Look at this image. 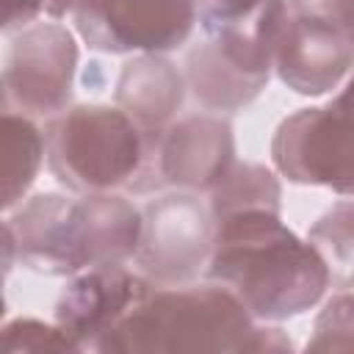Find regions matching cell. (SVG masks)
Listing matches in <instances>:
<instances>
[{"instance_id": "6da1fadb", "label": "cell", "mask_w": 354, "mask_h": 354, "mask_svg": "<svg viewBox=\"0 0 354 354\" xmlns=\"http://www.w3.org/2000/svg\"><path fill=\"white\" fill-rule=\"evenodd\" d=\"M205 277L232 290L260 321L301 315L329 288V271L315 246L288 230L274 210L216 218Z\"/></svg>"}, {"instance_id": "7a4b0ae2", "label": "cell", "mask_w": 354, "mask_h": 354, "mask_svg": "<svg viewBox=\"0 0 354 354\" xmlns=\"http://www.w3.org/2000/svg\"><path fill=\"white\" fill-rule=\"evenodd\" d=\"M254 315L224 285H160L100 343L102 354L249 351Z\"/></svg>"}, {"instance_id": "3957f363", "label": "cell", "mask_w": 354, "mask_h": 354, "mask_svg": "<svg viewBox=\"0 0 354 354\" xmlns=\"http://www.w3.org/2000/svg\"><path fill=\"white\" fill-rule=\"evenodd\" d=\"M149 133L122 108L75 105L44 130L50 171L75 194L127 188L147 160Z\"/></svg>"}, {"instance_id": "277c9868", "label": "cell", "mask_w": 354, "mask_h": 354, "mask_svg": "<svg viewBox=\"0 0 354 354\" xmlns=\"http://www.w3.org/2000/svg\"><path fill=\"white\" fill-rule=\"evenodd\" d=\"M271 158L296 185L354 196V75L332 102L285 116L274 133Z\"/></svg>"}, {"instance_id": "5b68a950", "label": "cell", "mask_w": 354, "mask_h": 354, "mask_svg": "<svg viewBox=\"0 0 354 354\" xmlns=\"http://www.w3.org/2000/svg\"><path fill=\"white\" fill-rule=\"evenodd\" d=\"M235 163L232 124L221 116H188L149 133L141 171L127 185L133 194L155 188L213 191Z\"/></svg>"}, {"instance_id": "8992f818", "label": "cell", "mask_w": 354, "mask_h": 354, "mask_svg": "<svg viewBox=\"0 0 354 354\" xmlns=\"http://www.w3.org/2000/svg\"><path fill=\"white\" fill-rule=\"evenodd\" d=\"M141 213L144 230L136 263L147 279L155 285H188L205 274L216 238L210 205L194 194H166Z\"/></svg>"}, {"instance_id": "52a82bcc", "label": "cell", "mask_w": 354, "mask_h": 354, "mask_svg": "<svg viewBox=\"0 0 354 354\" xmlns=\"http://www.w3.org/2000/svg\"><path fill=\"white\" fill-rule=\"evenodd\" d=\"M83 41L102 53H169L188 41L196 0H75Z\"/></svg>"}, {"instance_id": "ba28073f", "label": "cell", "mask_w": 354, "mask_h": 354, "mask_svg": "<svg viewBox=\"0 0 354 354\" xmlns=\"http://www.w3.org/2000/svg\"><path fill=\"white\" fill-rule=\"evenodd\" d=\"M75 66L77 44L72 30L58 22L22 28L6 53V111L17 108L25 116H58L72 100Z\"/></svg>"}, {"instance_id": "9c48e42d", "label": "cell", "mask_w": 354, "mask_h": 354, "mask_svg": "<svg viewBox=\"0 0 354 354\" xmlns=\"http://www.w3.org/2000/svg\"><path fill=\"white\" fill-rule=\"evenodd\" d=\"M155 288L144 274L124 266H94L77 274L55 301V324L80 351H97L100 343L149 296Z\"/></svg>"}, {"instance_id": "30bf717a", "label": "cell", "mask_w": 354, "mask_h": 354, "mask_svg": "<svg viewBox=\"0 0 354 354\" xmlns=\"http://www.w3.org/2000/svg\"><path fill=\"white\" fill-rule=\"evenodd\" d=\"M351 66L354 41L346 28L301 14L288 17L274 55V69L288 88L310 97L326 94L340 86Z\"/></svg>"}, {"instance_id": "8fae6325", "label": "cell", "mask_w": 354, "mask_h": 354, "mask_svg": "<svg viewBox=\"0 0 354 354\" xmlns=\"http://www.w3.org/2000/svg\"><path fill=\"white\" fill-rule=\"evenodd\" d=\"M207 39L241 69L271 77L277 44L288 22L285 0H196Z\"/></svg>"}, {"instance_id": "7c38bea8", "label": "cell", "mask_w": 354, "mask_h": 354, "mask_svg": "<svg viewBox=\"0 0 354 354\" xmlns=\"http://www.w3.org/2000/svg\"><path fill=\"white\" fill-rule=\"evenodd\" d=\"M144 213L124 196L102 191L83 194L72 205L69 238L77 271L94 266H124L136 257Z\"/></svg>"}, {"instance_id": "4fadbf2b", "label": "cell", "mask_w": 354, "mask_h": 354, "mask_svg": "<svg viewBox=\"0 0 354 354\" xmlns=\"http://www.w3.org/2000/svg\"><path fill=\"white\" fill-rule=\"evenodd\" d=\"M72 205L75 199L64 194H36L6 218L22 266L50 277L77 274L69 238Z\"/></svg>"}, {"instance_id": "5bb4252c", "label": "cell", "mask_w": 354, "mask_h": 354, "mask_svg": "<svg viewBox=\"0 0 354 354\" xmlns=\"http://www.w3.org/2000/svg\"><path fill=\"white\" fill-rule=\"evenodd\" d=\"M185 75L160 53L127 61L116 80V108L144 130H166L185 100Z\"/></svg>"}, {"instance_id": "9a60e30c", "label": "cell", "mask_w": 354, "mask_h": 354, "mask_svg": "<svg viewBox=\"0 0 354 354\" xmlns=\"http://www.w3.org/2000/svg\"><path fill=\"white\" fill-rule=\"evenodd\" d=\"M185 83L202 108L241 111L266 88L268 77L241 69L210 39H205L185 58Z\"/></svg>"}, {"instance_id": "2e32d148", "label": "cell", "mask_w": 354, "mask_h": 354, "mask_svg": "<svg viewBox=\"0 0 354 354\" xmlns=\"http://www.w3.org/2000/svg\"><path fill=\"white\" fill-rule=\"evenodd\" d=\"M0 133H3V210H14L41 169V158L47 155V141L25 113H11V111L3 113Z\"/></svg>"}, {"instance_id": "e0dca14e", "label": "cell", "mask_w": 354, "mask_h": 354, "mask_svg": "<svg viewBox=\"0 0 354 354\" xmlns=\"http://www.w3.org/2000/svg\"><path fill=\"white\" fill-rule=\"evenodd\" d=\"M213 218L243 210H282V188L271 169L260 163H232L221 183L207 191Z\"/></svg>"}, {"instance_id": "ac0fdd59", "label": "cell", "mask_w": 354, "mask_h": 354, "mask_svg": "<svg viewBox=\"0 0 354 354\" xmlns=\"http://www.w3.org/2000/svg\"><path fill=\"white\" fill-rule=\"evenodd\" d=\"M307 241L326 263L329 285L340 290L354 288V202H337L318 216Z\"/></svg>"}, {"instance_id": "d6986e66", "label": "cell", "mask_w": 354, "mask_h": 354, "mask_svg": "<svg viewBox=\"0 0 354 354\" xmlns=\"http://www.w3.org/2000/svg\"><path fill=\"white\" fill-rule=\"evenodd\" d=\"M304 348L307 351H354V293H340L324 304Z\"/></svg>"}, {"instance_id": "ffe728a7", "label": "cell", "mask_w": 354, "mask_h": 354, "mask_svg": "<svg viewBox=\"0 0 354 354\" xmlns=\"http://www.w3.org/2000/svg\"><path fill=\"white\" fill-rule=\"evenodd\" d=\"M3 351H80L58 326L39 318H14L3 326Z\"/></svg>"}, {"instance_id": "44dd1931", "label": "cell", "mask_w": 354, "mask_h": 354, "mask_svg": "<svg viewBox=\"0 0 354 354\" xmlns=\"http://www.w3.org/2000/svg\"><path fill=\"white\" fill-rule=\"evenodd\" d=\"M288 6L293 14L326 19V22H335L340 28H346V22L354 11V0H288Z\"/></svg>"}, {"instance_id": "7402d4cb", "label": "cell", "mask_w": 354, "mask_h": 354, "mask_svg": "<svg viewBox=\"0 0 354 354\" xmlns=\"http://www.w3.org/2000/svg\"><path fill=\"white\" fill-rule=\"evenodd\" d=\"M39 11H44V0H3V17H0L3 33L28 28L39 17Z\"/></svg>"}, {"instance_id": "603a6c76", "label": "cell", "mask_w": 354, "mask_h": 354, "mask_svg": "<svg viewBox=\"0 0 354 354\" xmlns=\"http://www.w3.org/2000/svg\"><path fill=\"white\" fill-rule=\"evenodd\" d=\"M249 351H293V343L277 326H257L252 335Z\"/></svg>"}, {"instance_id": "cb8c5ba5", "label": "cell", "mask_w": 354, "mask_h": 354, "mask_svg": "<svg viewBox=\"0 0 354 354\" xmlns=\"http://www.w3.org/2000/svg\"><path fill=\"white\" fill-rule=\"evenodd\" d=\"M72 8H75V0H44V11L53 19H61L64 14H72Z\"/></svg>"}]
</instances>
